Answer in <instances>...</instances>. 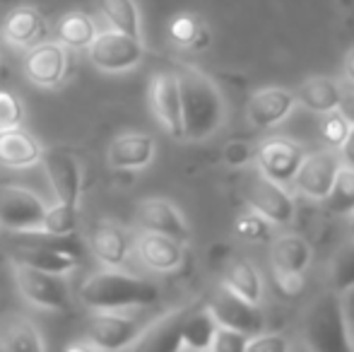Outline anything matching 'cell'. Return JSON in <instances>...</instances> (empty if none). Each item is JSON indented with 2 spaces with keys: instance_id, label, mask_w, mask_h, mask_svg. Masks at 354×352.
<instances>
[{
  "instance_id": "cell-18",
  "label": "cell",
  "mask_w": 354,
  "mask_h": 352,
  "mask_svg": "<svg viewBox=\"0 0 354 352\" xmlns=\"http://www.w3.org/2000/svg\"><path fill=\"white\" fill-rule=\"evenodd\" d=\"M41 145L24 128H5L0 131V165L8 169H27L41 160Z\"/></svg>"
},
{
  "instance_id": "cell-34",
  "label": "cell",
  "mask_w": 354,
  "mask_h": 352,
  "mask_svg": "<svg viewBox=\"0 0 354 352\" xmlns=\"http://www.w3.org/2000/svg\"><path fill=\"white\" fill-rule=\"evenodd\" d=\"M234 230H236V234L243 237L246 241H268L272 237L270 222H268L263 215H258L256 210L239 215V220H236V225H234Z\"/></svg>"
},
{
  "instance_id": "cell-45",
  "label": "cell",
  "mask_w": 354,
  "mask_h": 352,
  "mask_svg": "<svg viewBox=\"0 0 354 352\" xmlns=\"http://www.w3.org/2000/svg\"><path fill=\"white\" fill-rule=\"evenodd\" d=\"M342 71H345V77L354 85V46L347 51V56H345V66H342Z\"/></svg>"
},
{
  "instance_id": "cell-28",
  "label": "cell",
  "mask_w": 354,
  "mask_h": 352,
  "mask_svg": "<svg viewBox=\"0 0 354 352\" xmlns=\"http://www.w3.org/2000/svg\"><path fill=\"white\" fill-rule=\"evenodd\" d=\"M323 203H326L328 212H333V215H350V212H354V169L352 167L342 165L340 169H337L330 191L323 198Z\"/></svg>"
},
{
  "instance_id": "cell-16",
  "label": "cell",
  "mask_w": 354,
  "mask_h": 352,
  "mask_svg": "<svg viewBox=\"0 0 354 352\" xmlns=\"http://www.w3.org/2000/svg\"><path fill=\"white\" fill-rule=\"evenodd\" d=\"M136 220L145 232H159L178 241L188 239V225L183 215L164 198H145L142 203H138Z\"/></svg>"
},
{
  "instance_id": "cell-32",
  "label": "cell",
  "mask_w": 354,
  "mask_h": 352,
  "mask_svg": "<svg viewBox=\"0 0 354 352\" xmlns=\"http://www.w3.org/2000/svg\"><path fill=\"white\" fill-rule=\"evenodd\" d=\"M186 311H176V314L167 316L159 326H154L149 331V340H145V348H154V350H178L181 343V324Z\"/></svg>"
},
{
  "instance_id": "cell-5",
  "label": "cell",
  "mask_w": 354,
  "mask_h": 352,
  "mask_svg": "<svg viewBox=\"0 0 354 352\" xmlns=\"http://www.w3.org/2000/svg\"><path fill=\"white\" fill-rule=\"evenodd\" d=\"M243 196H246L251 210L263 215L270 225L287 227L292 225L294 215H297V205H294V198L287 193V188L261 174L258 169L243 183Z\"/></svg>"
},
{
  "instance_id": "cell-40",
  "label": "cell",
  "mask_w": 354,
  "mask_h": 352,
  "mask_svg": "<svg viewBox=\"0 0 354 352\" xmlns=\"http://www.w3.org/2000/svg\"><path fill=\"white\" fill-rule=\"evenodd\" d=\"M253 160V150L251 145H246L243 140H232L224 147V162L229 167H243Z\"/></svg>"
},
{
  "instance_id": "cell-29",
  "label": "cell",
  "mask_w": 354,
  "mask_h": 352,
  "mask_svg": "<svg viewBox=\"0 0 354 352\" xmlns=\"http://www.w3.org/2000/svg\"><path fill=\"white\" fill-rule=\"evenodd\" d=\"M106 22L111 24V29L131 37H140V15L133 0H99Z\"/></svg>"
},
{
  "instance_id": "cell-33",
  "label": "cell",
  "mask_w": 354,
  "mask_h": 352,
  "mask_svg": "<svg viewBox=\"0 0 354 352\" xmlns=\"http://www.w3.org/2000/svg\"><path fill=\"white\" fill-rule=\"evenodd\" d=\"M330 287L333 292H345L354 287V239L342 244L330 261Z\"/></svg>"
},
{
  "instance_id": "cell-42",
  "label": "cell",
  "mask_w": 354,
  "mask_h": 352,
  "mask_svg": "<svg viewBox=\"0 0 354 352\" xmlns=\"http://www.w3.org/2000/svg\"><path fill=\"white\" fill-rule=\"evenodd\" d=\"M337 111L345 116V121L354 126V89H342L340 102H337Z\"/></svg>"
},
{
  "instance_id": "cell-6",
  "label": "cell",
  "mask_w": 354,
  "mask_h": 352,
  "mask_svg": "<svg viewBox=\"0 0 354 352\" xmlns=\"http://www.w3.org/2000/svg\"><path fill=\"white\" fill-rule=\"evenodd\" d=\"M87 48H89V61L99 71H106V73L131 71L145 56L140 37H131V34L116 32V29L97 34Z\"/></svg>"
},
{
  "instance_id": "cell-36",
  "label": "cell",
  "mask_w": 354,
  "mask_h": 352,
  "mask_svg": "<svg viewBox=\"0 0 354 352\" xmlns=\"http://www.w3.org/2000/svg\"><path fill=\"white\" fill-rule=\"evenodd\" d=\"M22 102L12 92L0 89V131L22 126Z\"/></svg>"
},
{
  "instance_id": "cell-3",
  "label": "cell",
  "mask_w": 354,
  "mask_h": 352,
  "mask_svg": "<svg viewBox=\"0 0 354 352\" xmlns=\"http://www.w3.org/2000/svg\"><path fill=\"white\" fill-rule=\"evenodd\" d=\"M12 277L19 295L34 306L46 311H68L71 309V295L66 282L56 272L39 270V268L24 266L12 261Z\"/></svg>"
},
{
  "instance_id": "cell-46",
  "label": "cell",
  "mask_w": 354,
  "mask_h": 352,
  "mask_svg": "<svg viewBox=\"0 0 354 352\" xmlns=\"http://www.w3.org/2000/svg\"><path fill=\"white\" fill-rule=\"evenodd\" d=\"M68 350H94V345L89 343V340H84V343H73V345H68Z\"/></svg>"
},
{
  "instance_id": "cell-37",
  "label": "cell",
  "mask_w": 354,
  "mask_h": 352,
  "mask_svg": "<svg viewBox=\"0 0 354 352\" xmlns=\"http://www.w3.org/2000/svg\"><path fill=\"white\" fill-rule=\"evenodd\" d=\"M347 131H350V123L345 121V116H342L337 109L326 113V121H323V126H321V133H323V138L330 142V147L337 150V147L342 145V140L347 138Z\"/></svg>"
},
{
  "instance_id": "cell-41",
  "label": "cell",
  "mask_w": 354,
  "mask_h": 352,
  "mask_svg": "<svg viewBox=\"0 0 354 352\" xmlns=\"http://www.w3.org/2000/svg\"><path fill=\"white\" fill-rule=\"evenodd\" d=\"M340 309H342V319H345V328L350 335V345L354 340V287L340 292Z\"/></svg>"
},
{
  "instance_id": "cell-14",
  "label": "cell",
  "mask_w": 354,
  "mask_h": 352,
  "mask_svg": "<svg viewBox=\"0 0 354 352\" xmlns=\"http://www.w3.org/2000/svg\"><path fill=\"white\" fill-rule=\"evenodd\" d=\"M68 53L58 41H37L24 58V73L39 87H53L66 77Z\"/></svg>"
},
{
  "instance_id": "cell-48",
  "label": "cell",
  "mask_w": 354,
  "mask_h": 352,
  "mask_svg": "<svg viewBox=\"0 0 354 352\" xmlns=\"http://www.w3.org/2000/svg\"><path fill=\"white\" fill-rule=\"evenodd\" d=\"M352 350H354V340H352Z\"/></svg>"
},
{
  "instance_id": "cell-13",
  "label": "cell",
  "mask_w": 354,
  "mask_h": 352,
  "mask_svg": "<svg viewBox=\"0 0 354 352\" xmlns=\"http://www.w3.org/2000/svg\"><path fill=\"white\" fill-rule=\"evenodd\" d=\"M41 162L46 176L51 181V188L56 193L58 203H68V205H77L80 191H82V178H80V165L71 152L61 150V147H51V150L41 152Z\"/></svg>"
},
{
  "instance_id": "cell-1",
  "label": "cell",
  "mask_w": 354,
  "mask_h": 352,
  "mask_svg": "<svg viewBox=\"0 0 354 352\" xmlns=\"http://www.w3.org/2000/svg\"><path fill=\"white\" fill-rule=\"evenodd\" d=\"M178 92H181V118L183 138L201 142L214 136L227 118V106L219 87L210 75L193 66H183L176 73Z\"/></svg>"
},
{
  "instance_id": "cell-11",
  "label": "cell",
  "mask_w": 354,
  "mask_h": 352,
  "mask_svg": "<svg viewBox=\"0 0 354 352\" xmlns=\"http://www.w3.org/2000/svg\"><path fill=\"white\" fill-rule=\"evenodd\" d=\"M142 333V321L109 311V314H99L92 319L87 328V340L94 345V350H123L131 348Z\"/></svg>"
},
{
  "instance_id": "cell-21",
  "label": "cell",
  "mask_w": 354,
  "mask_h": 352,
  "mask_svg": "<svg viewBox=\"0 0 354 352\" xmlns=\"http://www.w3.org/2000/svg\"><path fill=\"white\" fill-rule=\"evenodd\" d=\"M313 259L308 241L299 234H282L270 246L272 272H287V275H301Z\"/></svg>"
},
{
  "instance_id": "cell-47",
  "label": "cell",
  "mask_w": 354,
  "mask_h": 352,
  "mask_svg": "<svg viewBox=\"0 0 354 352\" xmlns=\"http://www.w3.org/2000/svg\"><path fill=\"white\" fill-rule=\"evenodd\" d=\"M350 237L354 239V212H350Z\"/></svg>"
},
{
  "instance_id": "cell-22",
  "label": "cell",
  "mask_w": 354,
  "mask_h": 352,
  "mask_svg": "<svg viewBox=\"0 0 354 352\" xmlns=\"http://www.w3.org/2000/svg\"><path fill=\"white\" fill-rule=\"evenodd\" d=\"M89 246H92L94 256L109 268H118L126 263L128 251H131V241H128L126 232L118 230L111 222H102L94 225L89 232Z\"/></svg>"
},
{
  "instance_id": "cell-4",
  "label": "cell",
  "mask_w": 354,
  "mask_h": 352,
  "mask_svg": "<svg viewBox=\"0 0 354 352\" xmlns=\"http://www.w3.org/2000/svg\"><path fill=\"white\" fill-rule=\"evenodd\" d=\"M304 328H306V338H308V343H311V348L352 350L350 335H347V328H345V319H342L340 297L337 295L321 297V299L308 309Z\"/></svg>"
},
{
  "instance_id": "cell-9",
  "label": "cell",
  "mask_w": 354,
  "mask_h": 352,
  "mask_svg": "<svg viewBox=\"0 0 354 352\" xmlns=\"http://www.w3.org/2000/svg\"><path fill=\"white\" fill-rule=\"evenodd\" d=\"M46 205L37 193L19 186H0V225L10 232L34 230L41 225Z\"/></svg>"
},
{
  "instance_id": "cell-25",
  "label": "cell",
  "mask_w": 354,
  "mask_h": 352,
  "mask_svg": "<svg viewBox=\"0 0 354 352\" xmlns=\"http://www.w3.org/2000/svg\"><path fill=\"white\" fill-rule=\"evenodd\" d=\"M222 285H227L232 292L241 295L243 299L253 302V304L261 302V295H263L261 275H258V270L253 268V263H248V261H243V259L229 261L227 268H224Z\"/></svg>"
},
{
  "instance_id": "cell-10",
  "label": "cell",
  "mask_w": 354,
  "mask_h": 352,
  "mask_svg": "<svg viewBox=\"0 0 354 352\" xmlns=\"http://www.w3.org/2000/svg\"><path fill=\"white\" fill-rule=\"evenodd\" d=\"M253 160H256L261 174L284 186V183H292L294 174H297L304 160V150L301 145L287 140V138H270L253 152Z\"/></svg>"
},
{
  "instance_id": "cell-24",
  "label": "cell",
  "mask_w": 354,
  "mask_h": 352,
  "mask_svg": "<svg viewBox=\"0 0 354 352\" xmlns=\"http://www.w3.org/2000/svg\"><path fill=\"white\" fill-rule=\"evenodd\" d=\"M340 82L333 80L328 75H313L299 85V89L294 92V99L301 102L308 111L313 113H328L335 111L337 102H340Z\"/></svg>"
},
{
  "instance_id": "cell-17",
  "label": "cell",
  "mask_w": 354,
  "mask_h": 352,
  "mask_svg": "<svg viewBox=\"0 0 354 352\" xmlns=\"http://www.w3.org/2000/svg\"><path fill=\"white\" fill-rule=\"evenodd\" d=\"M138 256L147 268L157 272L176 270L183 263V241L159 232H145L138 237Z\"/></svg>"
},
{
  "instance_id": "cell-31",
  "label": "cell",
  "mask_w": 354,
  "mask_h": 352,
  "mask_svg": "<svg viewBox=\"0 0 354 352\" xmlns=\"http://www.w3.org/2000/svg\"><path fill=\"white\" fill-rule=\"evenodd\" d=\"M39 230L48 232V234H58V237H68V234L73 237L75 230H77V205L56 203L53 207H46Z\"/></svg>"
},
{
  "instance_id": "cell-26",
  "label": "cell",
  "mask_w": 354,
  "mask_h": 352,
  "mask_svg": "<svg viewBox=\"0 0 354 352\" xmlns=\"http://www.w3.org/2000/svg\"><path fill=\"white\" fill-rule=\"evenodd\" d=\"M217 321L210 309H201L196 314H186L181 324V343L178 350H210Z\"/></svg>"
},
{
  "instance_id": "cell-43",
  "label": "cell",
  "mask_w": 354,
  "mask_h": 352,
  "mask_svg": "<svg viewBox=\"0 0 354 352\" xmlns=\"http://www.w3.org/2000/svg\"><path fill=\"white\" fill-rule=\"evenodd\" d=\"M337 152H340L342 165L352 167V169H354V126H350V131H347V138L342 140V145L337 147Z\"/></svg>"
},
{
  "instance_id": "cell-38",
  "label": "cell",
  "mask_w": 354,
  "mask_h": 352,
  "mask_svg": "<svg viewBox=\"0 0 354 352\" xmlns=\"http://www.w3.org/2000/svg\"><path fill=\"white\" fill-rule=\"evenodd\" d=\"M198 27H201V22H198L196 17H191V15H178V17H174L171 24H169V34H171L174 41L181 44V46H191Z\"/></svg>"
},
{
  "instance_id": "cell-19",
  "label": "cell",
  "mask_w": 354,
  "mask_h": 352,
  "mask_svg": "<svg viewBox=\"0 0 354 352\" xmlns=\"http://www.w3.org/2000/svg\"><path fill=\"white\" fill-rule=\"evenodd\" d=\"M154 157V140L147 133H123L109 145V165L113 169H140Z\"/></svg>"
},
{
  "instance_id": "cell-30",
  "label": "cell",
  "mask_w": 354,
  "mask_h": 352,
  "mask_svg": "<svg viewBox=\"0 0 354 352\" xmlns=\"http://www.w3.org/2000/svg\"><path fill=\"white\" fill-rule=\"evenodd\" d=\"M0 348L37 352V350H44V340H41V333H39L37 326H34L32 321L15 319L12 324L5 326L3 338H0Z\"/></svg>"
},
{
  "instance_id": "cell-2",
  "label": "cell",
  "mask_w": 354,
  "mask_h": 352,
  "mask_svg": "<svg viewBox=\"0 0 354 352\" xmlns=\"http://www.w3.org/2000/svg\"><path fill=\"white\" fill-rule=\"evenodd\" d=\"M159 287L145 277L128 275L116 268L99 270L80 285V302L94 311H116L128 306H152Z\"/></svg>"
},
{
  "instance_id": "cell-8",
  "label": "cell",
  "mask_w": 354,
  "mask_h": 352,
  "mask_svg": "<svg viewBox=\"0 0 354 352\" xmlns=\"http://www.w3.org/2000/svg\"><path fill=\"white\" fill-rule=\"evenodd\" d=\"M210 314L214 316L217 326H227V328H236L246 335H256L263 331V314L258 304L243 299L241 295L232 292L227 285H222L210 299Z\"/></svg>"
},
{
  "instance_id": "cell-23",
  "label": "cell",
  "mask_w": 354,
  "mask_h": 352,
  "mask_svg": "<svg viewBox=\"0 0 354 352\" xmlns=\"http://www.w3.org/2000/svg\"><path fill=\"white\" fill-rule=\"evenodd\" d=\"M44 15L37 8H15L3 22V37L12 46H34L41 39L44 32Z\"/></svg>"
},
{
  "instance_id": "cell-35",
  "label": "cell",
  "mask_w": 354,
  "mask_h": 352,
  "mask_svg": "<svg viewBox=\"0 0 354 352\" xmlns=\"http://www.w3.org/2000/svg\"><path fill=\"white\" fill-rule=\"evenodd\" d=\"M251 335L241 333L236 328H227V326H217L212 335L210 350L214 352H246V343Z\"/></svg>"
},
{
  "instance_id": "cell-27",
  "label": "cell",
  "mask_w": 354,
  "mask_h": 352,
  "mask_svg": "<svg viewBox=\"0 0 354 352\" xmlns=\"http://www.w3.org/2000/svg\"><path fill=\"white\" fill-rule=\"evenodd\" d=\"M56 32L61 44H66V46L87 48L94 41V37H97V24L84 12H68L66 17H61Z\"/></svg>"
},
{
  "instance_id": "cell-12",
  "label": "cell",
  "mask_w": 354,
  "mask_h": 352,
  "mask_svg": "<svg viewBox=\"0 0 354 352\" xmlns=\"http://www.w3.org/2000/svg\"><path fill=\"white\" fill-rule=\"evenodd\" d=\"M149 104L171 138H183V118H181V92H178L176 73H157L149 87Z\"/></svg>"
},
{
  "instance_id": "cell-44",
  "label": "cell",
  "mask_w": 354,
  "mask_h": 352,
  "mask_svg": "<svg viewBox=\"0 0 354 352\" xmlns=\"http://www.w3.org/2000/svg\"><path fill=\"white\" fill-rule=\"evenodd\" d=\"M210 46V32H207L205 27H198V32H196V37H193V41H191V46L188 48H196V51H203V48H207Z\"/></svg>"
},
{
  "instance_id": "cell-15",
  "label": "cell",
  "mask_w": 354,
  "mask_h": 352,
  "mask_svg": "<svg viewBox=\"0 0 354 352\" xmlns=\"http://www.w3.org/2000/svg\"><path fill=\"white\" fill-rule=\"evenodd\" d=\"M294 104V92L282 87H266V89H258L251 99H248V106H246V116L251 121L253 128H272L277 126L280 121L292 113Z\"/></svg>"
},
{
  "instance_id": "cell-7",
  "label": "cell",
  "mask_w": 354,
  "mask_h": 352,
  "mask_svg": "<svg viewBox=\"0 0 354 352\" xmlns=\"http://www.w3.org/2000/svg\"><path fill=\"white\" fill-rule=\"evenodd\" d=\"M340 167L342 160L335 147L308 152V155H304L301 165H299L292 181L301 196L311 198V201H323L328 196V191H330L333 178H335Z\"/></svg>"
},
{
  "instance_id": "cell-20",
  "label": "cell",
  "mask_w": 354,
  "mask_h": 352,
  "mask_svg": "<svg viewBox=\"0 0 354 352\" xmlns=\"http://www.w3.org/2000/svg\"><path fill=\"white\" fill-rule=\"evenodd\" d=\"M12 261L39 268V270L46 272H56V275H66V272H71L77 266V256L61 249H53V246L32 244V241H19L12 251Z\"/></svg>"
},
{
  "instance_id": "cell-39",
  "label": "cell",
  "mask_w": 354,
  "mask_h": 352,
  "mask_svg": "<svg viewBox=\"0 0 354 352\" xmlns=\"http://www.w3.org/2000/svg\"><path fill=\"white\" fill-rule=\"evenodd\" d=\"M289 343L282 338L280 333H256L248 338L246 352H287Z\"/></svg>"
}]
</instances>
